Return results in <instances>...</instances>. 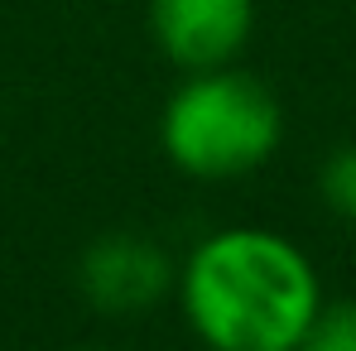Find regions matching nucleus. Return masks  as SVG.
I'll list each match as a JSON object with an SVG mask.
<instances>
[{"instance_id": "f03ea898", "label": "nucleus", "mask_w": 356, "mask_h": 351, "mask_svg": "<svg viewBox=\"0 0 356 351\" xmlns=\"http://www.w3.org/2000/svg\"><path fill=\"white\" fill-rule=\"evenodd\" d=\"M284 145L280 97L236 63L188 72L159 111V149L183 178L232 183Z\"/></svg>"}, {"instance_id": "39448f33", "label": "nucleus", "mask_w": 356, "mask_h": 351, "mask_svg": "<svg viewBox=\"0 0 356 351\" xmlns=\"http://www.w3.org/2000/svg\"><path fill=\"white\" fill-rule=\"evenodd\" d=\"M294 351H356V298H337L313 313Z\"/></svg>"}, {"instance_id": "0eeeda50", "label": "nucleus", "mask_w": 356, "mask_h": 351, "mask_svg": "<svg viewBox=\"0 0 356 351\" xmlns=\"http://www.w3.org/2000/svg\"><path fill=\"white\" fill-rule=\"evenodd\" d=\"M77 351H106V347H77Z\"/></svg>"}, {"instance_id": "20e7f679", "label": "nucleus", "mask_w": 356, "mask_h": 351, "mask_svg": "<svg viewBox=\"0 0 356 351\" xmlns=\"http://www.w3.org/2000/svg\"><path fill=\"white\" fill-rule=\"evenodd\" d=\"M255 29V0H149V34L183 72L236 63Z\"/></svg>"}, {"instance_id": "423d86ee", "label": "nucleus", "mask_w": 356, "mask_h": 351, "mask_svg": "<svg viewBox=\"0 0 356 351\" xmlns=\"http://www.w3.org/2000/svg\"><path fill=\"white\" fill-rule=\"evenodd\" d=\"M318 193H323V202H327L332 217H342V222L356 227V145H342V149H332L323 159Z\"/></svg>"}, {"instance_id": "f257e3e1", "label": "nucleus", "mask_w": 356, "mask_h": 351, "mask_svg": "<svg viewBox=\"0 0 356 351\" xmlns=\"http://www.w3.org/2000/svg\"><path fill=\"white\" fill-rule=\"evenodd\" d=\"M174 298L207 351H294L323 308V279L284 231L222 227L183 255Z\"/></svg>"}, {"instance_id": "7ed1b4c3", "label": "nucleus", "mask_w": 356, "mask_h": 351, "mask_svg": "<svg viewBox=\"0 0 356 351\" xmlns=\"http://www.w3.org/2000/svg\"><path fill=\"white\" fill-rule=\"evenodd\" d=\"M178 265L159 240L140 231L97 236L77 260V289L106 318H140L174 293Z\"/></svg>"}]
</instances>
